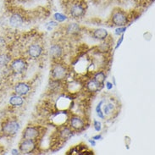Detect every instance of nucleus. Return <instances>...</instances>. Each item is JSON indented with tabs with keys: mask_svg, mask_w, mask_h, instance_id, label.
I'll return each mask as SVG.
<instances>
[{
	"mask_svg": "<svg viewBox=\"0 0 155 155\" xmlns=\"http://www.w3.org/2000/svg\"><path fill=\"white\" fill-rule=\"evenodd\" d=\"M112 21L115 25L118 26H125L128 22V19L123 11H116L112 15Z\"/></svg>",
	"mask_w": 155,
	"mask_h": 155,
	"instance_id": "obj_1",
	"label": "nucleus"
},
{
	"mask_svg": "<svg viewBox=\"0 0 155 155\" xmlns=\"http://www.w3.org/2000/svg\"><path fill=\"white\" fill-rule=\"evenodd\" d=\"M19 129H20V124L17 121H15V120L7 122L3 126L4 133L8 135V136H13V135L16 134V132L19 130Z\"/></svg>",
	"mask_w": 155,
	"mask_h": 155,
	"instance_id": "obj_2",
	"label": "nucleus"
},
{
	"mask_svg": "<svg viewBox=\"0 0 155 155\" xmlns=\"http://www.w3.org/2000/svg\"><path fill=\"white\" fill-rule=\"evenodd\" d=\"M67 75V71L61 64H56L52 69V76L56 80L64 79Z\"/></svg>",
	"mask_w": 155,
	"mask_h": 155,
	"instance_id": "obj_3",
	"label": "nucleus"
},
{
	"mask_svg": "<svg viewBox=\"0 0 155 155\" xmlns=\"http://www.w3.org/2000/svg\"><path fill=\"white\" fill-rule=\"evenodd\" d=\"M26 67H27V64L24 59H15L11 63V69H12L13 71L16 74L23 73L25 71Z\"/></svg>",
	"mask_w": 155,
	"mask_h": 155,
	"instance_id": "obj_4",
	"label": "nucleus"
},
{
	"mask_svg": "<svg viewBox=\"0 0 155 155\" xmlns=\"http://www.w3.org/2000/svg\"><path fill=\"white\" fill-rule=\"evenodd\" d=\"M35 149V143L33 140L25 139L20 144V151L22 153H30Z\"/></svg>",
	"mask_w": 155,
	"mask_h": 155,
	"instance_id": "obj_5",
	"label": "nucleus"
},
{
	"mask_svg": "<svg viewBox=\"0 0 155 155\" xmlns=\"http://www.w3.org/2000/svg\"><path fill=\"white\" fill-rule=\"evenodd\" d=\"M39 135V131L37 128L33 126H28L26 127L23 132V137L25 139H30V140H35Z\"/></svg>",
	"mask_w": 155,
	"mask_h": 155,
	"instance_id": "obj_6",
	"label": "nucleus"
},
{
	"mask_svg": "<svg viewBox=\"0 0 155 155\" xmlns=\"http://www.w3.org/2000/svg\"><path fill=\"white\" fill-rule=\"evenodd\" d=\"M42 48L39 44H32L28 48V54L30 57L37 59L40 55L42 54Z\"/></svg>",
	"mask_w": 155,
	"mask_h": 155,
	"instance_id": "obj_7",
	"label": "nucleus"
},
{
	"mask_svg": "<svg viewBox=\"0 0 155 155\" xmlns=\"http://www.w3.org/2000/svg\"><path fill=\"white\" fill-rule=\"evenodd\" d=\"M15 91L17 95H20V96L26 95L30 92V86L24 82L18 83L15 87Z\"/></svg>",
	"mask_w": 155,
	"mask_h": 155,
	"instance_id": "obj_8",
	"label": "nucleus"
},
{
	"mask_svg": "<svg viewBox=\"0 0 155 155\" xmlns=\"http://www.w3.org/2000/svg\"><path fill=\"white\" fill-rule=\"evenodd\" d=\"M9 24L15 28H18L23 24V18L19 14H14L9 19Z\"/></svg>",
	"mask_w": 155,
	"mask_h": 155,
	"instance_id": "obj_9",
	"label": "nucleus"
},
{
	"mask_svg": "<svg viewBox=\"0 0 155 155\" xmlns=\"http://www.w3.org/2000/svg\"><path fill=\"white\" fill-rule=\"evenodd\" d=\"M71 15L74 18H79V17H81L85 14V9L84 8L80 5V4H75L73 5L71 8Z\"/></svg>",
	"mask_w": 155,
	"mask_h": 155,
	"instance_id": "obj_10",
	"label": "nucleus"
},
{
	"mask_svg": "<svg viewBox=\"0 0 155 155\" xmlns=\"http://www.w3.org/2000/svg\"><path fill=\"white\" fill-rule=\"evenodd\" d=\"M62 53H63V49L58 44H54L49 48V55L53 59L59 58L62 55Z\"/></svg>",
	"mask_w": 155,
	"mask_h": 155,
	"instance_id": "obj_11",
	"label": "nucleus"
},
{
	"mask_svg": "<svg viewBox=\"0 0 155 155\" xmlns=\"http://www.w3.org/2000/svg\"><path fill=\"white\" fill-rule=\"evenodd\" d=\"M71 126L75 130H81L84 126L83 120L79 117H72L71 119Z\"/></svg>",
	"mask_w": 155,
	"mask_h": 155,
	"instance_id": "obj_12",
	"label": "nucleus"
},
{
	"mask_svg": "<svg viewBox=\"0 0 155 155\" xmlns=\"http://www.w3.org/2000/svg\"><path fill=\"white\" fill-rule=\"evenodd\" d=\"M107 36H108V31L104 28H98L93 31V37L98 40H104L107 38Z\"/></svg>",
	"mask_w": 155,
	"mask_h": 155,
	"instance_id": "obj_13",
	"label": "nucleus"
},
{
	"mask_svg": "<svg viewBox=\"0 0 155 155\" xmlns=\"http://www.w3.org/2000/svg\"><path fill=\"white\" fill-rule=\"evenodd\" d=\"M24 100L20 95H14L9 98V104L14 107H21L23 104Z\"/></svg>",
	"mask_w": 155,
	"mask_h": 155,
	"instance_id": "obj_14",
	"label": "nucleus"
},
{
	"mask_svg": "<svg viewBox=\"0 0 155 155\" xmlns=\"http://www.w3.org/2000/svg\"><path fill=\"white\" fill-rule=\"evenodd\" d=\"M80 31V26L78 24L76 23H71L69 24L67 26V32L68 33L71 34V35H76V34L79 33Z\"/></svg>",
	"mask_w": 155,
	"mask_h": 155,
	"instance_id": "obj_15",
	"label": "nucleus"
},
{
	"mask_svg": "<svg viewBox=\"0 0 155 155\" xmlns=\"http://www.w3.org/2000/svg\"><path fill=\"white\" fill-rule=\"evenodd\" d=\"M100 85L98 82H97L96 81H90L89 82L87 83V88L88 90L90 91V92H97L98 90H99V88H100Z\"/></svg>",
	"mask_w": 155,
	"mask_h": 155,
	"instance_id": "obj_16",
	"label": "nucleus"
},
{
	"mask_svg": "<svg viewBox=\"0 0 155 155\" xmlns=\"http://www.w3.org/2000/svg\"><path fill=\"white\" fill-rule=\"evenodd\" d=\"M60 137L64 140H68L72 137V131L69 128H64L60 130Z\"/></svg>",
	"mask_w": 155,
	"mask_h": 155,
	"instance_id": "obj_17",
	"label": "nucleus"
},
{
	"mask_svg": "<svg viewBox=\"0 0 155 155\" xmlns=\"http://www.w3.org/2000/svg\"><path fill=\"white\" fill-rule=\"evenodd\" d=\"M10 61V57L8 54L0 55V67L6 66Z\"/></svg>",
	"mask_w": 155,
	"mask_h": 155,
	"instance_id": "obj_18",
	"label": "nucleus"
},
{
	"mask_svg": "<svg viewBox=\"0 0 155 155\" xmlns=\"http://www.w3.org/2000/svg\"><path fill=\"white\" fill-rule=\"evenodd\" d=\"M105 78H106V76L104 72H97L94 76V81H96L97 82H98L99 84H103L104 82Z\"/></svg>",
	"mask_w": 155,
	"mask_h": 155,
	"instance_id": "obj_19",
	"label": "nucleus"
},
{
	"mask_svg": "<svg viewBox=\"0 0 155 155\" xmlns=\"http://www.w3.org/2000/svg\"><path fill=\"white\" fill-rule=\"evenodd\" d=\"M104 104V101H101L97 105L96 107V112L97 114L98 115V117H100L101 119H104V112H102V104Z\"/></svg>",
	"mask_w": 155,
	"mask_h": 155,
	"instance_id": "obj_20",
	"label": "nucleus"
},
{
	"mask_svg": "<svg viewBox=\"0 0 155 155\" xmlns=\"http://www.w3.org/2000/svg\"><path fill=\"white\" fill-rule=\"evenodd\" d=\"M54 19L58 22H64V21L67 19V17L65 16V15H64L63 14H60V13H56V14H54Z\"/></svg>",
	"mask_w": 155,
	"mask_h": 155,
	"instance_id": "obj_21",
	"label": "nucleus"
},
{
	"mask_svg": "<svg viewBox=\"0 0 155 155\" xmlns=\"http://www.w3.org/2000/svg\"><path fill=\"white\" fill-rule=\"evenodd\" d=\"M114 104H108L104 105V114H106V115H108L109 114V113L112 111L114 109Z\"/></svg>",
	"mask_w": 155,
	"mask_h": 155,
	"instance_id": "obj_22",
	"label": "nucleus"
},
{
	"mask_svg": "<svg viewBox=\"0 0 155 155\" xmlns=\"http://www.w3.org/2000/svg\"><path fill=\"white\" fill-rule=\"evenodd\" d=\"M126 31V26H119L118 28L115 29V34L119 36V35H120V34L124 33Z\"/></svg>",
	"mask_w": 155,
	"mask_h": 155,
	"instance_id": "obj_23",
	"label": "nucleus"
},
{
	"mask_svg": "<svg viewBox=\"0 0 155 155\" xmlns=\"http://www.w3.org/2000/svg\"><path fill=\"white\" fill-rule=\"evenodd\" d=\"M58 25L56 22H54V21H52V22H49L48 25H47V29L48 30V31H51V30L53 29V27L54 26H56V25Z\"/></svg>",
	"mask_w": 155,
	"mask_h": 155,
	"instance_id": "obj_24",
	"label": "nucleus"
},
{
	"mask_svg": "<svg viewBox=\"0 0 155 155\" xmlns=\"http://www.w3.org/2000/svg\"><path fill=\"white\" fill-rule=\"evenodd\" d=\"M94 128H95V130H96L97 131H100L101 128H102L100 122H99V121H95V122H94Z\"/></svg>",
	"mask_w": 155,
	"mask_h": 155,
	"instance_id": "obj_25",
	"label": "nucleus"
},
{
	"mask_svg": "<svg viewBox=\"0 0 155 155\" xmlns=\"http://www.w3.org/2000/svg\"><path fill=\"white\" fill-rule=\"evenodd\" d=\"M123 38H124V36L122 35L121 37L120 38V40H118L117 42V45H116V47H115V48H118L119 47H120V43L122 42V41H123Z\"/></svg>",
	"mask_w": 155,
	"mask_h": 155,
	"instance_id": "obj_26",
	"label": "nucleus"
},
{
	"mask_svg": "<svg viewBox=\"0 0 155 155\" xmlns=\"http://www.w3.org/2000/svg\"><path fill=\"white\" fill-rule=\"evenodd\" d=\"M106 87H107V88H108L109 90H110V89H112V87H113V84L108 81V82L106 83Z\"/></svg>",
	"mask_w": 155,
	"mask_h": 155,
	"instance_id": "obj_27",
	"label": "nucleus"
},
{
	"mask_svg": "<svg viewBox=\"0 0 155 155\" xmlns=\"http://www.w3.org/2000/svg\"><path fill=\"white\" fill-rule=\"evenodd\" d=\"M101 138H102V136H101V135H97V136H94V137H92L93 140H100Z\"/></svg>",
	"mask_w": 155,
	"mask_h": 155,
	"instance_id": "obj_28",
	"label": "nucleus"
},
{
	"mask_svg": "<svg viewBox=\"0 0 155 155\" xmlns=\"http://www.w3.org/2000/svg\"><path fill=\"white\" fill-rule=\"evenodd\" d=\"M11 153H12V154H19V151L16 150V149H13Z\"/></svg>",
	"mask_w": 155,
	"mask_h": 155,
	"instance_id": "obj_29",
	"label": "nucleus"
},
{
	"mask_svg": "<svg viewBox=\"0 0 155 155\" xmlns=\"http://www.w3.org/2000/svg\"><path fill=\"white\" fill-rule=\"evenodd\" d=\"M89 142H90V143L92 144V146H95V142L93 140H89Z\"/></svg>",
	"mask_w": 155,
	"mask_h": 155,
	"instance_id": "obj_30",
	"label": "nucleus"
},
{
	"mask_svg": "<svg viewBox=\"0 0 155 155\" xmlns=\"http://www.w3.org/2000/svg\"><path fill=\"white\" fill-rule=\"evenodd\" d=\"M17 1H19V2H25L26 0H17Z\"/></svg>",
	"mask_w": 155,
	"mask_h": 155,
	"instance_id": "obj_31",
	"label": "nucleus"
}]
</instances>
